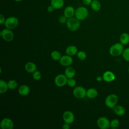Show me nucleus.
<instances>
[{
    "mask_svg": "<svg viewBox=\"0 0 129 129\" xmlns=\"http://www.w3.org/2000/svg\"><path fill=\"white\" fill-rule=\"evenodd\" d=\"M123 50V45L121 43H116L110 47L109 53L112 56H117L122 54Z\"/></svg>",
    "mask_w": 129,
    "mask_h": 129,
    "instance_id": "nucleus-1",
    "label": "nucleus"
},
{
    "mask_svg": "<svg viewBox=\"0 0 129 129\" xmlns=\"http://www.w3.org/2000/svg\"><path fill=\"white\" fill-rule=\"evenodd\" d=\"M80 26V20L76 17H72L69 18L67 21V26L68 28L72 31H75L77 30L79 28Z\"/></svg>",
    "mask_w": 129,
    "mask_h": 129,
    "instance_id": "nucleus-2",
    "label": "nucleus"
},
{
    "mask_svg": "<svg viewBox=\"0 0 129 129\" xmlns=\"http://www.w3.org/2000/svg\"><path fill=\"white\" fill-rule=\"evenodd\" d=\"M117 102L118 97L114 94H111L108 95L105 100V105L110 108H113L116 105Z\"/></svg>",
    "mask_w": 129,
    "mask_h": 129,
    "instance_id": "nucleus-3",
    "label": "nucleus"
},
{
    "mask_svg": "<svg viewBox=\"0 0 129 129\" xmlns=\"http://www.w3.org/2000/svg\"><path fill=\"white\" fill-rule=\"evenodd\" d=\"M88 15V10L84 7H78L75 10V16L76 18L79 20L85 19Z\"/></svg>",
    "mask_w": 129,
    "mask_h": 129,
    "instance_id": "nucleus-4",
    "label": "nucleus"
},
{
    "mask_svg": "<svg viewBox=\"0 0 129 129\" xmlns=\"http://www.w3.org/2000/svg\"><path fill=\"white\" fill-rule=\"evenodd\" d=\"M4 24L6 28L12 30L17 27L19 24V20L15 17H10L6 19Z\"/></svg>",
    "mask_w": 129,
    "mask_h": 129,
    "instance_id": "nucleus-5",
    "label": "nucleus"
},
{
    "mask_svg": "<svg viewBox=\"0 0 129 129\" xmlns=\"http://www.w3.org/2000/svg\"><path fill=\"white\" fill-rule=\"evenodd\" d=\"M1 36L3 39L7 42L12 41L14 37V35L13 31L11 30V29L8 28L4 29L1 32Z\"/></svg>",
    "mask_w": 129,
    "mask_h": 129,
    "instance_id": "nucleus-6",
    "label": "nucleus"
},
{
    "mask_svg": "<svg viewBox=\"0 0 129 129\" xmlns=\"http://www.w3.org/2000/svg\"><path fill=\"white\" fill-rule=\"evenodd\" d=\"M87 91L82 86H77L75 87L73 90L74 96L78 99L84 98L86 96Z\"/></svg>",
    "mask_w": 129,
    "mask_h": 129,
    "instance_id": "nucleus-7",
    "label": "nucleus"
},
{
    "mask_svg": "<svg viewBox=\"0 0 129 129\" xmlns=\"http://www.w3.org/2000/svg\"><path fill=\"white\" fill-rule=\"evenodd\" d=\"M68 78L64 74H59L54 79V83L58 87H63L67 84Z\"/></svg>",
    "mask_w": 129,
    "mask_h": 129,
    "instance_id": "nucleus-8",
    "label": "nucleus"
},
{
    "mask_svg": "<svg viewBox=\"0 0 129 129\" xmlns=\"http://www.w3.org/2000/svg\"><path fill=\"white\" fill-rule=\"evenodd\" d=\"M110 121L106 117H100L97 121V124L98 126L101 129H107L110 127Z\"/></svg>",
    "mask_w": 129,
    "mask_h": 129,
    "instance_id": "nucleus-9",
    "label": "nucleus"
},
{
    "mask_svg": "<svg viewBox=\"0 0 129 129\" xmlns=\"http://www.w3.org/2000/svg\"><path fill=\"white\" fill-rule=\"evenodd\" d=\"M0 126L2 129H12L14 127V122L10 118L6 117L1 121Z\"/></svg>",
    "mask_w": 129,
    "mask_h": 129,
    "instance_id": "nucleus-10",
    "label": "nucleus"
},
{
    "mask_svg": "<svg viewBox=\"0 0 129 129\" xmlns=\"http://www.w3.org/2000/svg\"><path fill=\"white\" fill-rule=\"evenodd\" d=\"M59 61L61 66L64 67H69L72 64L73 62V59L70 55H63L61 56L60 59L59 60Z\"/></svg>",
    "mask_w": 129,
    "mask_h": 129,
    "instance_id": "nucleus-11",
    "label": "nucleus"
},
{
    "mask_svg": "<svg viewBox=\"0 0 129 129\" xmlns=\"http://www.w3.org/2000/svg\"><path fill=\"white\" fill-rule=\"evenodd\" d=\"M62 118L64 122L71 124L74 122L75 120V116L72 111H66L63 113Z\"/></svg>",
    "mask_w": 129,
    "mask_h": 129,
    "instance_id": "nucleus-12",
    "label": "nucleus"
},
{
    "mask_svg": "<svg viewBox=\"0 0 129 129\" xmlns=\"http://www.w3.org/2000/svg\"><path fill=\"white\" fill-rule=\"evenodd\" d=\"M102 77L103 80L107 82H112L115 79V76L114 73L109 71H107L104 72L103 74Z\"/></svg>",
    "mask_w": 129,
    "mask_h": 129,
    "instance_id": "nucleus-13",
    "label": "nucleus"
},
{
    "mask_svg": "<svg viewBox=\"0 0 129 129\" xmlns=\"http://www.w3.org/2000/svg\"><path fill=\"white\" fill-rule=\"evenodd\" d=\"M75 10L74 7L71 6H69L66 7L63 11V15L68 18L73 17L75 15Z\"/></svg>",
    "mask_w": 129,
    "mask_h": 129,
    "instance_id": "nucleus-14",
    "label": "nucleus"
},
{
    "mask_svg": "<svg viewBox=\"0 0 129 129\" xmlns=\"http://www.w3.org/2000/svg\"><path fill=\"white\" fill-rule=\"evenodd\" d=\"M63 0H51L50 5H51L54 9H59L64 6Z\"/></svg>",
    "mask_w": 129,
    "mask_h": 129,
    "instance_id": "nucleus-15",
    "label": "nucleus"
},
{
    "mask_svg": "<svg viewBox=\"0 0 129 129\" xmlns=\"http://www.w3.org/2000/svg\"><path fill=\"white\" fill-rule=\"evenodd\" d=\"M30 92V88L26 85H21L18 89V93L22 96L27 95Z\"/></svg>",
    "mask_w": 129,
    "mask_h": 129,
    "instance_id": "nucleus-16",
    "label": "nucleus"
},
{
    "mask_svg": "<svg viewBox=\"0 0 129 129\" xmlns=\"http://www.w3.org/2000/svg\"><path fill=\"white\" fill-rule=\"evenodd\" d=\"M25 69L26 71L29 73H33L36 71V66L32 62H28L26 63L25 66Z\"/></svg>",
    "mask_w": 129,
    "mask_h": 129,
    "instance_id": "nucleus-17",
    "label": "nucleus"
},
{
    "mask_svg": "<svg viewBox=\"0 0 129 129\" xmlns=\"http://www.w3.org/2000/svg\"><path fill=\"white\" fill-rule=\"evenodd\" d=\"M76 72L74 68L72 67H68L64 70V75L69 78H72L75 76Z\"/></svg>",
    "mask_w": 129,
    "mask_h": 129,
    "instance_id": "nucleus-18",
    "label": "nucleus"
},
{
    "mask_svg": "<svg viewBox=\"0 0 129 129\" xmlns=\"http://www.w3.org/2000/svg\"><path fill=\"white\" fill-rule=\"evenodd\" d=\"M66 52L67 55L73 56L77 53L78 49L76 46L70 45L67 47L66 49Z\"/></svg>",
    "mask_w": 129,
    "mask_h": 129,
    "instance_id": "nucleus-19",
    "label": "nucleus"
},
{
    "mask_svg": "<svg viewBox=\"0 0 129 129\" xmlns=\"http://www.w3.org/2000/svg\"><path fill=\"white\" fill-rule=\"evenodd\" d=\"M113 111L114 113L118 115V116H121L124 114L125 112V110L124 107H123L121 105H116L114 108H113Z\"/></svg>",
    "mask_w": 129,
    "mask_h": 129,
    "instance_id": "nucleus-20",
    "label": "nucleus"
},
{
    "mask_svg": "<svg viewBox=\"0 0 129 129\" xmlns=\"http://www.w3.org/2000/svg\"><path fill=\"white\" fill-rule=\"evenodd\" d=\"M98 95V91L95 88H90L87 91L86 96L88 98L90 99H93L95 98Z\"/></svg>",
    "mask_w": 129,
    "mask_h": 129,
    "instance_id": "nucleus-21",
    "label": "nucleus"
},
{
    "mask_svg": "<svg viewBox=\"0 0 129 129\" xmlns=\"http://www.w3.org/2000/svg\"><path fill=\"white\" fill-rule=\"evenodd\" d=\"M120 43L123 45H126L129 42V34L127 33H123L119 37Z\"/></svg>",
    "mask_w": 129,
    "mask_h": 129,
    "instance_id": "nucleus-22",
    "label": "nucleus"
},
{
    "mask_svg": "<svg viewBox=\"0 0 129 129\" xmlns=\"http://www.w3.org/2000/svg\"><path fill=\"white\" fill-rule=\"evenodd\" d=\"M90 5L92 9L96 12L99 11L101 7V4L98 0H93Z\"/></svg>",
    "mask_w": 129,
    "mask_h": 129,
    "instance_id": "nucleus-23",
    "label": "nucleus"
},
{
    "mask_svg": "<svg viewBox=\"0 0 129 129\" xmlns=\"http://www.w3.org/2000/svg\"><path fill=\"white\" fill-rule=\"evenodd\" d=\"M9 89L8 83L4 80H0V93L3 94L6 92Z\"/></svg>",
    "mask_w": 129,
    "mask_h": 129,
    "instance_id": "nucleus-24",
    "label": "nucleus"
},
{
    "mask_svg": "<svg viewBox=\"0 0 129 129\" xmlns=\"http://www.w3.org/2000/svg\"><path fill=\"white\" fill-rule=\"evenodd\" d=\"M51 57L54 60H59L61 57L60 53L57 51V50H54L53 51L51 52L50 54Z\"/></svg>",
    "mask_w": 129,
    "mask_h": 129,
    "instance_id": "nucleus-25",
    "label": "nucleus"
},
{
    "mask_svg": "<svg viewBox=\"0 0 129 129\" xmlns=\"http://www.w3.org/2000/svg\"><path fill=\"white\" fill-rule=\"evenodd\" d=\"M8 88L10 90H14L17 87V83L14 80H10L8 82Z\"/></svg>",
    "mask_w": 129,
    "mask_h": 129,
    "instance_id": "nucleus-26",
    "label": "nucleus"
},
{
    "mask_svg": "<svg viewBox=\"0 0 129 129\" xmlns=\"http://www.w3.org/2000/svg\"><path fill=\"white\" fill-rule=\"evenodd\" d=\"M119 120L117 119H114L110 121V127L112 128H116L119 126Z\"/></svg>",
    "mask_w": 129,
    "mask_h": 129,
    "instance_id": "nucleus-27",
    "label": "nucleus"
},
{
    "mask_svg": "<svg viewBox=\"0 0 129 129\" xmlns=\"http://www.w3.org/2000/svg\"><path fill=\"white\" fill-rule=\"evenodd\" d=\"M77 55L78 58L81 60H83L85 59L87 57L86 53L84 51H80L78 52L77 53Z\"/></svg>",
    "mask_w": 129,
    "mask_h": 129,
    "instance_id": "nucleus-28",
    "label": "nucleus"
},
{
    "mask_svg": "<svg viewBox=\"0 0 129 129\" xmlns=\"http://www.w3.org/2000/svg\"><path fill=\"white\" fill-rule=\"evenodd\" d=\"M122 55L123 59L125 61H129V48H127L124 49Z\"/></svg>",
    "mask_w": 129,
    "mask_h": 129,
    "instance_id": "nucleus-29",
    "label": "nucleus"
},
{
    "mask_svg": "<svg viewBox=\"0 0 129 129\" xmlns=\"http://www.w3.org/2000/svg\"><path fill=\"white\" fill-rule=\"evenodd\" d=\"M32 76H33V78L35 80H36V81H38L40 79L41 77V75L40 73V72L38 71H35L34 73H33V75H32Z\"/></svg>",
    "mask_w": 129,
    "mask_h": 129,
    "instance_id": "nucleus-30",
    "label": "nucleus"
},
{
    "mask_svg": "<svg viewBox=\"0 0 129 129\" xmlns=\"http://www.w3.org/2000/svg\"><path fill=\"white\" fill-rule=\"evenodd\" d=\"M67 84L69 87H74L76 85V81L74 79H73V78H69L68 80Z\"/></svg>",
    "mask_w": 129,
    "mask_h": 129,
    "instance_id": "nucleus-31",
    "label": "nucleus"
},
{
    "mask_svg": "<svg viewBox=\"0 0 129 129\" xmlns=\"http://www.w3.org/2000/svg\"><path fill=\"white\" fill-rule=\"evenodd\" d=\"M67 18L64 15H62V16H61L59 18V19H58V21L59 22V23H61V24H64V23H67Z\"/></svg>",
    "mask_w": 129,
    "mask_h": 129,
    "instance_id": "nucleus-32",
    "label": "nucleus"
},
{
    "mask_svg": "<svg viewBox=\"0 0 129 129\" xmlns=\"http://www.w3.org/2000/svg\"><path fill=\"white\" fill-rule=\"evenodd\" d=\"M6 19L5 18V16L3 14L0 15V24H4L5 22Z\"/></svg>",
    "mask_w": 129,
    "mask_h": 129,
    "instance_id": "nucleus-33",
    "label": "nucleus"
},
{
    "mask_svg": "<svg viewBox=\"0 0 129 129\" xmlns=\"http://www.w3.org/2000/svg\"><path fill=\"white\" fill-rule=\"evenodd\" d=\"M82 2L84 5L88 6V5H91L92 2V0H82Z\"/></svg>",
    "mask_w": 129,
    "mask_h": 129,
    "instance_id": "nucleus-34",
    "label": "nucleus"
},
{
    "mask_svg": "<svg viewBox=\"0 0 129 129\" xmlns=\"http://www.w3.org/2000/svg\"><path fill=\"white\" fill-rule=\"evenodd\" d=\"M62 128L63 129H69V128H70V124L65 122V123H64L62 125Z\"/></svg>",
    "mask_w": 129,
    "mask_h": 129,
    "instance_id": "nucleus-35",
    "label": "nucleus"
},
{
    "mask_svg": "<svg viewBox=\"0 0 129 129\" xmlns=\"http://www.w3.org/2000/svg\"><path fill=\"white\" fill-rule=\"evenodd\" d=\"M47 10L48 12H52L54 11V8L51 5H50V6H48V7L47 8Z\"/></svg>",
    "mask_w": 129,
    "mask_h": 129,
    "instance_id": "nucleus-36",
    "label": "nucleus"
},
{
    "mask_svg": "<svg viewBox=\"0 0 129 129\" xmlns=\"http://www.w3.org/2000/svg\"><path fill=\"white\" fill-rule=\"evenodd\" d=\"M96 80L97 81H98V82H101L103 79V77L102 76H98L97 78H96Z\"/></svg>",
    "mask_w": 129,
    "mask_h": 129,
    "instance_id": "nucleus-37",
    "label": "nucleus"
},
{
    "mask_svg": "<svg viewBox=\"0 0 129 129\" xmlns=\"http://www.w3.org/2000/svg\"><path fill=\"white\" fill-rule=\"evenodd\" d=\"M15 2H21V1H22L23 0H14Z\"/></svg>",
    "mask_w": 129,
    "mask_h": 129,
    "instance_id": "nucleus-38",
    "label": "nucleus"
},
{
    "mask_svg": "<svg viewBox=\"0 0 129 129\" xmlns=\"http://www.w3.org/2000/svg\"><path fill=\"white\" fill-rule=\"evenodd\" d=\"M128 73H129V67H128Z\"/></svg>",
    "mask_w": 129,
    "mask_h": 129,
    "instance_id": "nucleus-39",
    "label": "nucleus"
}]
</instances>
